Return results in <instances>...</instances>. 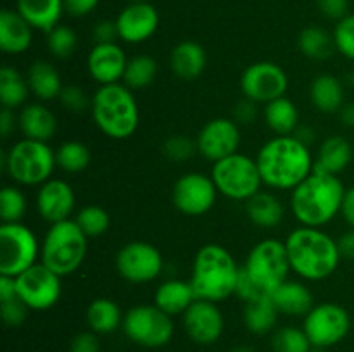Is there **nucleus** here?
<instances>
[{
	"label": "nucleus",
	"mask_w": 354,
	"mask_h": 352,
	"mask_svg": "<svg viewBox=\"0 0 354 352\" xmlns=\"http://www.w3.org/2000/svg\"><path fill=\"white\" fill-rule=\"evenodd\" d=\"M263 185L273 190H294L313 173L310 147L294 135H275L256 155Z\"/></svg>",
	"instance_id": "obj_1"
},
{
	"label": "nucleus",
	"mask_w": 354,
	"mask_h": 352,
	"mask_svg": "<svg viewBox=\"0 0 354 352\" xmlns=\"http://www.w3.org/2000/svg\"><path fill=\"white\" fill-rule=\"evenodd\" d=\"M286 248L290 269L308 282L332 276L342 259L337 240L322 228H296L287 235Z\"/></svg>",
	"instance_id": "obj_2"
},
{
	"label": "nucleus",
	"mask_w": 354,
	"mask_h": 352,
	"mask_svg": "<svg viewBox=\"0 0 354 352\" xmlns=\"http://www.w3.org/2000/svg\"><path fill=\"white\" fill-rule=\"evenodd\" d=\"M346 186L341 178L313 171L290 190V211L301 226L322 228L341 214Z\"/></svg>",
	"instance_id": "obj_3"
},
{
	"label": "nucleus",
	"mask_w": 354,
	"mask_h": 352,
	"mask_svg": "<svg viewBox=\"0 0 354 352\" xmlns=\"http://www.w3.org/2000/svg\"><path fill=\"white\" fill-rule=\"evenodd\" d=\"M241 266L234 255L218 244H206L197 251L190 273V285L197 299L221 302L235 295Z\"/></svg>",
	"instance_id": "obj_4"
},
{
	"label": "nucleus",
	"mask_w": 354,
	"mask_h": 352,
	"mask_svg": "<svg viewBox=\"0 0 354 352\" xmlns=\"http://www.w3.org/2000/svg\"><path fill=\"white\" fill-rule=\"evenodd\" d=\"M90 113L95 126L113 140L130 138L140 123V110L133 90L124 83L99 86L92 95Z\"/></svg>",
	"instance_id": "obj_5"
},
{
	"label": "nucleus",
	"mask_w": 354,
	"mask_h": 352,
	"mask_svg": "<svg viewBox=\"0 0 354 352\" xmlns=\"http://www.w3.org/2000/svg\"><path fill=\"white\" fill-rule=\"evenodd\" d=\"M88 251V237L75 219L50 224L41 242L40 262L61 278L78 271Z\"/></svg>",
	"instance_id": "obj_6"
},
{
	"label": "nucleus",
	"mask_w": 354,
	"mask_h": 352,
	"mask_svg": "<svg viewBox=\"0 0 354 352\" xmlns=\"http://www.w3.org/2000/svg\"><path fill=\"white\" fill-rule=\"evenodd\" d=\"M2 166L17 185L40 186L52 178L57 162L47 141L21 138L3 154Z\"/></svg>",
	"instance_id": "obj_7"
},
{
	"label": "nucleus",
	"mask_w": 354,
	"mask_h": 352,
	"mask_svg": "<svg viewBox=\"0 0 354 352\" xmlns=\"http://www.w3.org/2000/svg\"><path fill=\"white\" fill-rule=\"evenodd\" d=\"M211 178L216 185L218 193L230 200H245L261 190L263 179L256 159L235 152L221 161L213 162Z\"/></svg>",
	"instance_id": "obj_8"
},
{
	"label": "nucleus",
	"mask_w": 354,
	"mask_h": 352,
	"mask_svg": "<svg viewBox=\"0 0 354 352\" xmlns=\"http://www.w3.org/2000/svg\"><path fill=\"white\" fill-rule=\"evenodd\" d=\"M249 278L266 293L273 292L286 280H289L290 269L286 242L277 238H263L249 251L242 266Z\"/></svg>",
	"instance_id": "obj_9"
},
{
	"label": "nucleus",
	"mask_w": 354,
	"mask_h": 352,
	"mask_svg": "<svg viewBox=\"0 0 354 352\" xmlns=\"http://www.w3.org/2000/svg\"><path fill=\"white\" fill-rule=\"evenodd\" d=\"M124 335L145 349H161L171 342L175 324L169 314L156 304H140L127 311L123 317Z\"/></svg>",
	"instance_id": "obj_10"
},
{
	"label": "nucleus",
	"mask_w": 354,
	"mask_h": 352,
	"mask_svg": "<svg viewBox=\"0 0 354 352\" xmlns=\"http://www.w3.org/2000/svg\"><path fill=\"white\" fill-rule=\"evenodd\" d=\"M41 245L37 235L23 223L0 224V275H21L37 264Z\"/></svg>",
	"instance_id": "obj_11"
},
{
	"label": "nucleus",
	"mask_w": 354,
	"mask_h": 352,
	"mask_svg": "<svg viewBox=\"0 0 354 352\" xmlns=\"http://www.w3.org/2000/svg\"><path fill=\"white\" fill-rule=\"evenodd\" d=\"M303 330L306 331L313 347L327 349L348 337L351 330V316L341 304L320 302L304 316Z\"/></svg>",
	"instance_id": "obj_12"
},
{
	"label": "nucleus",
	"mask_w": 354,
	"mask_h": 352,
	"mask_svg": "<svg viewBox=\"0 0 354 352\" xmlns=\"http://www.w3.org/2000/svg\"><path fill=\"white\" fill-rule=\"evenodd\" d=\"M241 90L244 99L256 104H268L286 97L289 90V76L286 69L272 61H258L249 64L241 75Z\"/></svg>",
	"instance_id": "obj_13"
},
{
	"label": "nucleus",
	"mask_w": 354,
	"mask_h": 352,
	"mask_svg": "<svg viewBox=\"0 0 354 352\" xmlns=\"http://www.w3.org/2000/svg\"><path fill=\"white\" fill-rule=\"evenodd\" d=\"M114 264L121 278L137 285L154 282L165 268V261L158 247L144 240L124 244L118 251Z\"/></svg>",
	"instance_id": "obj_14"
},
{
	"label": "nucleus",
	"mask_w": 354,
	"mask_h": 352,
	"mask_svg": "<svg viewBox=\"0 0 354 352\" xmlns=\"http://www.w3.org/2000/svg\"><path fill=\"white\" fill-rule=\"evenodd\" d=\"M17 297L30 311H47L61 299V276L44 262H37L16 276Z\"/></svg>",
	"instance_id": "obj_15"
},
{
	"label": "nucleus",
	"mask_w": 354,
	"mask_h": 352,
	"mask_svg": "<svg viewBox=\"0 0 354 352\" xmlns=\"http://www.w3.org/2000/svg\"><path fill=\"white\" fill-rule=\"evenodd\" d=\"M218 188L211 175L185 173L173 185V206L185 216H203L216 204Z\"/></svg>",
	"instance_id": "obj_16"
},
{
	"label": "nucleus",
	"mask_w": 354,
	"mask_h": 352,
	"mask_svg": "<svg viewBox=\"0 0 354 352\" xmlns=\"http://www.w3.org/2000/svg\"><path fill=\"white\" fill-rule=\"evenodd\" d=\"M197 152L211 162L221 161L239 152L241 130L232 117H214L207 121L196 137Z\"/></svg>",
	"instance_id": "obj_17"
},
{
	"label": "nucleus",
	"mask_w": 354,
	"mask_h": 352,
	"mask_svg": "<svg viewBox=\"0 0 354 352\" xmlns=\"http://www.w3.org/2000/svg\"><path fill=\"white\" fill-rule=\"evenodd\" d=\"M183 328L192 342L211 345L223 335L225 317L216 302L197 299L183 313Z\"/></svg>",
	"instance_id": "obj_18"
},
{
	"label": "nucleus",
	"mask_w": 354,
	"mask_h": 352,
	"mask_svg": "<svg viewBox=\"0 0 354 352\" xmlns=\"http://www.w3.org/2000/svg\"><path fill=\"white\" fill-rule=\"evenodd\" d=\"M116 26L120 40L124 43L137 45L151 40L159 28V12L152 3H128L116 16Z\"/></svg>",
	"instance_id": "obj_19"
},
{
	"label": "nucleus",
	"mask_w": 354,
	"mask_h": 352,
	"mask_svg": "<svg viewBox=\"0 0 354 352\" xmlns=\"http://www.w3.org/2000/svg\"><path fill=\"white\" fill-rule=\"evenodd\" d=\"M128 57L121 45L113 43H93L86 57V69L90 78L99 86L123 83L124 71H127Z\"/></svg>",
	"instance_id": "obj_20"
},
{
	"label": "nucleus",
	"mask_w": 354,
	"mask_h": 352,
	"mask_svg": "<svg viewBox=\"0 0 354 352\" xmlns=\"http://www.w3.org/2000/svg\"><path fill=\"white\" fill-rule=\"evenodd\" d=\"M35 204H37L40 217L47 223L54 224L59 221H66L75 211V190L64 179L50 178L44 185L38 186Z\"/></svg>",
	"instance_id": "obj_21"
},
{
	"label": "nucleus",
	"mask_w": 354,
	"mask_h": 352,
	"mask_svg": "<svg viewBox=\"0 0 354 352\" xmlns=\"http://www.w3.org/2000/svg\"><path fill=\"white\" fill-rule=\"evenodd\" d=\"M33 43V28L17 10H0V50L7 55H21Z\"/></svg>",
	"instance_id": "obj_22"
},
{
	"label": "nucleus",
	"mask_w": 354,
	"mask_h": 352,
	"mask_svg": "<svg viewBox=\"0 0 354 352\" xmlns=\"http://www.w3.org/2000/svg\"><path fill=\"white\" fill-rule=\"evenodd\" d=\"M17 128L23 133V138L48 144L57 131V117L44 104H26L17 114Z\"/></svg>",
	"instance_id": "obj_23"
},
{
	"label": "nucleus",
	"mask_w": 354,
	"mask_h": 352,
	"mask_svg": "<svg viewBox=\"0 0 354 352\" xmlns=\"http://www.w3.org/2000/svg\"><path fill=\"white\" fill-rule=\"evenodd\" d=\"M207 64L206 50L201 43L192 40L180 41L173 47L169 55V66L176 78L192 81L204 72Z\"/></svg>",
	"instance_id": "obj_24"
},
{
	"label": "nucleus",
	"mask_w": 354,
	"mask_h": 352,
	"mask_svg": "<svg viewBox=\"0 0 354 352\" xmlns=\"http://www.w3.org/2000/svg\"><path fill=\"white\" fill-rule=\"evenodd\" d=\"M353 155V145L349 144L348 138L341 135H330L318 147L313 171L339 176L351 164Z\"/></svg>",
	"instance_id": "obj_25"
},
{
	"label": "nucleus",
	"mask_w": 354,
	"mask_h": 352,
	"mask_svg": "<svg viewBox=\"0 0 354 352\" xmlns=\"http://www.w3.org/2000/svg\"><path fill=\"white\" fill-rule=\"evenodd\" d=\"M270 299L273 300L279 313L287 316H306L315 306L311 290L296 280H286L270 293Z\"/></svg>",
	"instance_id": "obj_26"
},
{
	"label": "nucleus",
	"mask_w": 354,
	"mask_h": 352,
	"mask_svg": "<svg viewBox=\"0 0 354 352\" xmlns=\"http://www.w3.org/2000/svg\"><path fill=\"white\" fill-rule=\"evenodd\" d=\"M16 10L33 30L45 33L57 26L66 12L64 0H16Z\"/></svg>",
	"instance_id": "obj_27"
},
{
	"label": "nucleus",
	"mask_w": 354,
	"mask_h": 352,
	"mask_svg": "<svg viewBox=\"0 0 354 352\" xmlns=\"http://www.w3.org/2000/svg\"><path fill=\"white\" fill-rule=\"evenodd\" d=\"M197 300L190 282L185 280H166L156 289L154 304L169 316H178L185 313L190 306Z\"/></svg>",
	"instance_id": "obj_28"
},
{
	"label": "nucleus",
	"mask_w": 354,
	"mask_h": 352,
	"mask_svg": "<svg viewBox=\"0 0 354 352\" xmlns=\"http://www.w3.org/2000/svg\"><path fill=\"white\" fill-rule=\"evenodd\" d=\"M310 100L320 113L334 114L344 106V83L330 72L315 76L310 85Z\"/></svg>",
	"instance_id": "obj_29"
},
{
	"label": "nucleus",
	"mask_w": 354,
	"mask_h": 352,
	"mask_svg": "<svg viewBox=\"0 0 354 352\" xmlns=\"http://www.w3.org/2000/svg\"><path fill=\"white\" fill-rule=\"evenodd\" d=\"M26 81L30 85V92L41 102L59 99L64 88L57 68L52 62L41 61V59L31 62L26 72Z\"/></svg>",
	"instance_id": "obj_30"
},
{
	"label": "nucleus",
	"mask_w": 354,
	"mask_h": 352,
	"mask_svg": "<svg viewBox=\"0 0 354 352\" xmlns=\"http://www.w3.org/2000/svg\"><path fill=\"white\" fill-rule=\"evenodd\" d=\"M249 221L259 228H275L283 221V204L272 192L259 190L256 195L244 202Z\"/></svg>",
	"instance_id": "obj_31"
},
{
	"label": "nucleus",
	"mask_w": 354,
	"mask_h": 352,
	"mask_svg": "<svg viewBox=\"0 0 354 352\" xmlns=\"http://www.w3.org/2000/svg\"><path fill=\"white\" fill-rule=\"evenodd\" d=\"M123 317L120 306L107 297L93 299L86 307V324L97 335L114 333L123 326Z\"/></svg>",
	"instance_id": "obj_32"
},
{
	"label": "nucleus",
	"mask_w": 354,
	"mask_h": 352,
	"mask_svg": "<svg viewBox=\"0 0 354 352\" xmlns=\"http://www.w3.org/2000/svg\"><path fill=\"white\" fill-rule=\"evenodd\" d=\"M266 124L275 135H294L299 126V110L297 106L287 97L265 104L263 109Z\"/></svg>",
	"instance_id": "obj_33"
},
{
	"label": "nucleus",
	"mask_w": 354,
	"mask_h": 352,
	"mask_svg": "<svg viewBox=\"0 0 354 352\" xmlns=\"http://www.w3.org/2000/svg\"><path fill=\"white\" fill-rule=\"evenodd\" d=\"M279 309L275 307L273 300L270 297L265 299L252 300L244 306V320L245 328L254 335H266L273 333L277 326V320H279Z\"/></svg>",
	"instance_id": "obj_34"
},
{
	"label": "nucleus",
	"mask_w": 354,
	"mask_h": 352,
	"mask_svg": "<svg viewBox=\"0 0 354 352\" xmlns=\"http://www.w3.org/2000/svg\"><path fill=\"white\" fill-rule=\"evenodd\" d=\"M30 93L26 76L21 75L12 66H3L0 69V102L6 109L14 110L26 106Z\"/></svg>",
	"instance_id": "obj_35"
},
{
	"label": "nucleus",
	"mask_w": 354,
	"mask_h": 352,
	"mask_svg": "<svg viewBox=\"0 0 354 352\" xmlns=\"http://www.w3.org/2000/svg\"><path fill=\"white\" fill-rule=\"evenodd\" d=\"M297 48L304 57L325 61L335 50L334 37L320 26H308L297 37Z\"/></svg>",
	"instance_id": "obj_36"
},
{
	"label": "nucleus",
	"mask_w": 354,
	"mask_h": 352,
	"mask_svg": "<svg viewBox=\"0 0 354 352\" xmlns=\"http://www.w3.org/2000/svg\"><path fill=\"white\" fill-rule=\"evenodd\" d=\"M158 75V61L152 55L138 54L128 59L123 83L130 90H142L152 85Z\"/></svg>",
	"instance_id": "obj_37"
},
{
	"label": "nucleus",
	"mask_w": 354,
	"mask_h": 352,
	"mask_svg": "<svg viewBox=\"0 0 354 352\" xmlns=\"http://www.w3.org/2000/svg\"><path fill=\"white\" fill-rule=\"evenodd\" d=\"M90 161H92V154H90V148L83 141H62L57 150H55L57 168H61L64 173H69V175L85 171L90 166Z\"/></svg>",
	"instance_id": "obj_38"
},
{
	"label": "nucleus",
	"mask_w": 354,
	"mask_h": 352,
	"mask_svg": "<svg viewBox=\"0 0 354 352\" xmlns=\"http://www.w3.org/2000/svg\"><path fill=\"white\" fill-rule=\"evenodd\" d=\"M272 349L273 352H310L313 345L303 328L282 326L272 333Z\"/></svg>",
	"instance_id": "obj_39"
},
{
	"label": "nucleus",
	"mask_w": 354,
	"mask_h": 352,
	"mask_svg": "<svg viewBox=\"0 0 354 352\" xmlns=\"http://www.w3.org/2000/svg\"><path fill=\"white\" fill-rule=\"evenodd\" d=\"M75 221L88 238L102 237L111 228L109 213L100 206H85L78 211Z\"/></svg>",
	"instance_id": "obj_40"
},
{
	"label": "nucleus",
	"mask_w": 354,
	"mask_h": 352,
	"mask_svg": "<svg viewBox=\"0 0 354 352\" xmlns=\"http://www.w3.org/2000/svg\"><path fill=\"white\" fill-rule=\"evenodd\" d=\"M26 197L19 186L7 185L0 192V217L2 223H21L26 213Z\"/></svg>",
	"instance_id": "obj_41"
},
{
	"label": "nucleus",
	"mask_w": 354,
	"mask_h": 352,
	"mask_svg": "<svg viewBox=\"0 0 354 352\" xmlns=\"http://www.w3.org/2000/svg\"><path fill=\"white\" fill-rule=\"evenodd\" d=\"M76 45H78V37L75 30L64 24H57L47 33V48L54 57L68 59L75 54Z\"/></svg>",
	"instance_id": "obj_42"
},
{
	"label": "nucleus",
	"mask_w": 354,
	"mask_h": 352,
	"mask_svg": "<svg viewBox=\"0 0 354 352\" xmlns=\"http://www.w3.org/2000/svg\"><path fill=\"white\" fill-rule=\"evenodd\" d=\"M162 155L173 162H185L194 157L197 152V144L187 135H173L162 141Z\"/></svg>",
	"instance_id": "obj_43"
},
{
	"label": "nucleus",
	"mask_w": 354,
	"mask_h": 352,
	"mask_svg": "<svg viewBox=\"0 0 354 352\" xmlns=\"http://www.w3.org/2000/svg\"><path fill=\"white\" fill-rule=\"evenodd\" d=\"M332 37H334L335 50L342 57L354 61V14H348L341 21H337Z\"/></svg>",
	"instance_id": "obj_44"
},
{
	"label": "nucleus",
	"mask_w": 354,
	"mask_h": 352,
	"mask_svg": "<svg viewBox=\"0 0 354 352\" xmlns=\"http://www.w3.org/2000/svg\"><path fill=\"white\" fill-rule=\"evenodd\" d=\"M59 102L69 113H83L92 106V97L86 95L85 90L78 85H68L62 88L59 95Z\"/></svg>",
	"instance_id": "obj_45"
},
{
	"label": "nucleus",
	"mask_w": 354,
	"mask_h": 352,
	"mask_svg": "<svg viewBox=\"0 0 354 352\" xmlns=\"http://www.w3.org/2000/svg\"><path fill=\"white\" fill-rule=\"evenodd\" d=\"M30 307L17 297V299L7 300V302H0V316H2L3 323L10 328L21 326L26 321Z\"/></svg>",
	"instance_id": "obj_46"
},
{
	"label": "nucleus",
	"mask_w": 354,
	"mask_h": 352,
	"mask_svg": "<svg viewBox=\"0 0 354 352\" xmlns=\"http://www.w3.org/2000/svg\"><path fill=\"white\" fill-rule=\"evenodd\" d=\"M235 295L239 299L244 300V304L252 302V300H259V299H265L266 295L251 278H249L248 273L241 268V275H239V282H237V289H235Z\"/></svg>",
	"instance_id": "obj_47"
},
{
	"label": "nucleus",
	"mask_w": 354,
	"mask_h": 352,
	"mask_svg": "<svg viewBox=\"0 0 354 352\" xmlns=\"http://www.w3.org/2000/svg\"><path fill=\"white\" fill-rule=\"evenodd\" d=\"M69 352H100L99 335L93 333L92 330L80 331L73 337L69 344Z\"/></svg>",
	"instance_id": "obj_48"
},
{
	"label": "nucleus",
	"mask_w": 354,
	"mask_h": 352,
	"mask_svg": "<svg viewBox=\"0 0 354 352\" xmlns=\"http://www.w3.org/2000/svg\"><path fill=\"white\" fill-rule=\"evenodd\" d=\"M92 38H93V43H113V41L120 40L116 21H111V19L97 21L95 26L92 28Z\"/></svg>",
	"instance_id": "obj_49"
},
{
	"label": "nucleus",
	"mask_w": 354,
	"mask_h": 352,
	"mask_svg": "<svg viewBox=\"0 0 354 352\" xmlns=\"http://www.w3.org/2000/svg\"><path fill=\"white\" fill-rule=\"evenodd\" d=\"M317 6L320 12L332 21H341L349 14V0H317Z\"/></svg>",
	"instance_id": "obj_50"
},
{
	"label": "nucleus",
	"mask_w": 354,
	"mask_h": 352,
	"mask_svg": "<svg viewBox=\"0 0 354 352\" xmlns=\"http://www.w3.org/2000/svg\"><path fill=\"white\" fill-rule=\"evenodd\" d=\"M258 117V104L252 100L244 99L234 107V117L232 119L237 124H251Z\"/></svg>",
	"instance_id": "obj_51"
},
{
	"label": "nucleus",
	"mask_w": 354,
	"mask_h": 352,
	"mask_svg": "<svg viewBox=\"0 0 354 352\" xmlns=\"http://www.w3.org/2000/svg\"><path fill=\"white\" fill-rule=\"evenodd\" d=\"M100 0H64V10L71 17H85L97 9Z\"/></svg>",
	"instance_id": "obj_52"
},
{
	"label": "nucleus",
	"mask_w": 354,
	"mask_h": 352,
	"mask_svg": "<svg viewBox=\"0 0 354 352\" xmlns=\"http://www.w3.org/2000/svg\"><path fill=\"white\" fill-rule=\"evenodd\" d=\"M12 299H17L16 278L14 276L0 275V302H7V300Z\"/></svg>",
	"instance_id": "obj_53"
},
{
	"label": "nucleus",
	"mask_w": 354,
	"mask_h": 352,
	"mask_svg": "<svg viewBox=\"0 0 354 352\" xmlns=\"http://www.w3.org/2000/svg\"><path fill=\"white\" fill-rule=\"evenodd\" d=\"M341 216L344 217V221L349 224V228H353L354 230V186L346 188L344 200H342Z\"/></svg>",
	"instance_id": "obj_54"
},
{
	"label": "nucleus",
	"mask_w": 354,
	"mask_h": 352,
	"mask_svg": "<svg viewBox=\"0 0 354 352\" xmlns=\"http://www.w3.org/2000/svg\"><path fill=\"white\" fill-rule=\"evenodd\" d=\"M16 126H17V116L14 114V110L6 109V107H3L2 114H0V133H2V137L3 138L9 137Z\"/></svg>",
	"instance_id": "obj_55"
},
{
	"label": "nucleus",
	"mask_w": 354,
	"mask_h": 352,
	"mask_svg": "<svg viewBox=\"0 0 354 352\" xmlns=\"http://www.w3.org/2000/svg\"><path fill=\"white\" fill-rule=\"evenodd\" d=\"M337 244H339V251H341L342 257L354 261V230L353 228L349 231H346L344 235H341V238L337 240Z\"/></svg>",
	"instance_id": "obj_56"
},
{
	"label": "nucleus",
	"mask_w": 354,
	"mask_h": 352,
	"mask_svg": "<svg viewBox=\"0 0 354 352\" xmlns=\"http://www.w3.org/2000/svg\"><path fill=\"white\" fill-rule=\"evenodd\" d=\"M337 114L346 128H354V102H346Z\"/></svg>",
	"instance_id": "obj_57"
},
{
	"label": "nucleus",
	"mask_w": 354,
	"mask_h": 352,
	"mask_svg": "<svg viewBox=\"0 0 354 352\" xmlns=\"http://www.w3.org/2000/svg\"><path fill=\"white\" fill-rule=\"evenodd\" d=\"M294 137L297 138V140H301L303 144H306L308 147H310L311 144L315 141V138H317V133H315L313 128H310L308 124H304V126H297V130L294 131Z\"/></svg>",
	"instance_id": "obj_58"
},
{
	"label": "nucleus",
	"mask_w": 354,
	"mask_h": 352,
	"mask_svg": "<svg viewBox=\"0 0 354 352\" xmlns=\"http://www.w3.org/2000/svg\"><path fill=\"white\" fill-rule=\"evenodd\" d=\"M230 352H254V349L248 347V345H241V347H234Z\"/></svg>",
	"instance_id": "obj_59"
},
{
	"label": "nucleus",
	"mask_w": 354,
	"mask_h": 352,
	"mask_svg": "<svg viewBox=\"0 0 354 352\" xmlns=\"http://www.w3.org/2000/svg\"><path fill=\"white\" fill-rule=\"evenodd\" d=\"M346 83H348V85L354 86V72H349V75L346 76Z\"/></svg>",
	"instance_id": "obj_60"
},
{
	"label": "nucleus",
	"mask_w": 354,
	"mask_h": 352,
	"mask_svg": "<svg viewBox=\"0 0 354 352\" xmlns=\"http://www.w3.org/2000/svg\"><path fill=\"white\" fill-rule=\"evenodd\" d=\"M310 352H325V349H322V347H313Z\"/></svg>",
	"instance_id": "obj_61"
},
{
	"label": "nucleus",
	"mask_w": 354,
	"mask_h": 352,
	"mask_svg": "<svg viewBox=\"0 0 354 352\" xmlns=\"http://www.w3.org/2000/svg\"><path fill=\"white\" fill-rule=\"evenodd\" d=\"M137 2H147V0H128V3H137Z\"/></svg>",
	"instance_id": "obj_62"
}]
</instances>
